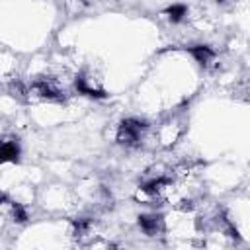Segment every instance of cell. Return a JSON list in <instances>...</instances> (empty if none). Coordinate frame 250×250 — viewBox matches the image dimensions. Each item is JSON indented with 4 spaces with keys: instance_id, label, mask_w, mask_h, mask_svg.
<instances>
[{
    "instance_id": "cell-3",
    "label": "cell",
    "mask_w": 250,
    "mask_h": 250,
    "mask_svg": "<svg viewBox=\"0 0 250 250\" xmlns=\"http://www.w3.org/2000/svg\"><path fill=\"white\" fill-rule=\"evenodd\" d=\"M180 135H182V125H180V121H176V119L164 121V123L158 127V131H156V139H158V143H160L162 146L174 145V143L180 139Z\"/></svg>"
},
{
    "instance_id": "cell-6",
    "label": "cell",
    "mask_w": 250,
    "mask_h": 250,
    "mask_svg": "<svg viewBox=\"0 0 250 250\" xmlns=\"http://www.w3.org/2000/svg\"><path fill=\"white\" fill-rule=\"evenodd\" d=\"M168 14H170L172 21H180V20L186 16V8H184V6H180V4H176V6H172V8L168 10Z\"/></svg>"
},
{
    "instance_id": "cell-5",
    "label": "cell",
    "mask_w": 250,
    "mask_h": 250,
    "mask_svg": "<svg viewBox=\"0 0 250 250\" xmlns=\"http://www.w3.org/2000/svg\"><path fill=\"white\" fill-rule=\"evenodd\" d=\"M18 156H20V146L16 141L12 139H6L2 143V160L4 162H18Z\"/></svg>"
},
{
    "instance_id": "cell-4",
    "label": "cell",
    "mask_w": 250,
    "mask_h": 250,
    "mask_svg": "<svg viewBox=\"0 0 250 250\" xmlns=\"http://www.w3.org/2000/svg\"><path fill=\"white\" fill-rule=\"evenodd\" d=\"M191 57L201 64V66H209L213 61H215V51L207 45H197V47H191L189 49Z\"/></svg>"
},
{
    "instance_id": "cell-1",
    "label": "cell",
    "mask_w": 250,
    "mask_h": 250,
    "mask_svg": "<svg viewBox=\"0 0 250 250\" xmlns=\"http://www.w3.org/2000/svg\"><path fill=\"white\" fill-rule=\"evenodd\" d=\"M148 125L141 119H125L117 129V141L125 146H137L145 141Z\"/></svg>"
},
{
    "instance_id": "cell-2",
    "label": "cell",
    "mask_w": 250,
    "mask_h": 250,
    "mask_svg": "<svg viewBox=\"0 0 250 250\" xmlns=\"http://www.w3.org/2000/svg\"><path fill=\"white\" fill-rule=\"evenodd\" d=\"M139 227L146 236H162L166 230V221L162 219V215L146 213L139 217Z\"/></svg>"
}]
</instances>
